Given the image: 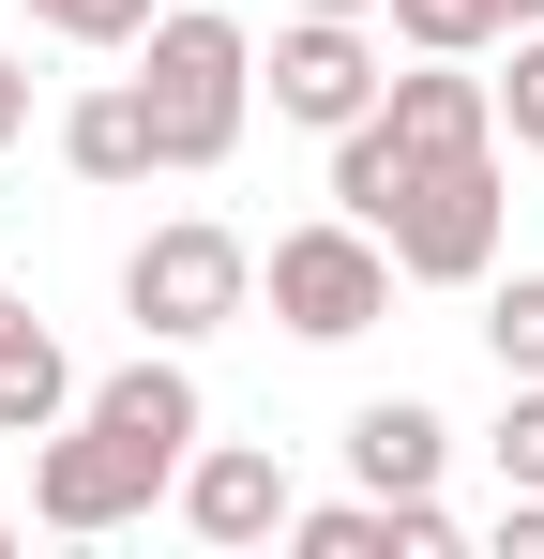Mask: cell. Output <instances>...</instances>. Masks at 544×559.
I'll return each instance as SVG.
<instances>
[{
	"label": "cell",
	"mask_w": 544,
	"mask_h": 559,
	"mask_svg": "<svg viewBox=\"0 0 544 559\" xmlns=\"http://www.w3.org/2000/svg\"><path fill=\"white\" fill-rule=\"evenodd\" d=\"M197 439H212V393H197V364L137 333V364H121V378H91L76 408L31 439V514H46L61 545H106V530H137V514L181 484V454H197Z\"/></svg>",
	"instance_id": "6da1fadb"
},
{
	"label": "cell",
	"mask_w": 544,
	"mask_h": 559,
	"mask_svg": "<svg viewBox=\"0 0 544 559\" xmlns=\"http://www.w3.org/2000/svg\"><path fill=\"white\" fill-rule=\"evenodd\" d=\"M121 61H137V106H152L167 182H212V167L243 152V121H258V31L212 15V0H167Z\"/></svg>",
	"instance_id": "7a4b0ae2"
},
{
	"label": "cell",
	"mask_w": 544,
	"mask_h": 559,
	"mask_svg": "<svg viewBox=\"0 0 544 559\" xmlns=\"http://www.w3.org/2000/svg\"><path fill=\"white\" fill-rule=\"evenodd\" d=\"M258 302L287 348H363L378 318H393V242L363 227V212H318V227H272L258 258Z\"/></svg>",
	"instance_id": "3957f363"
},
{
	"label": "cell",
	"mask_w": 544,
	"mask_h": 559,
	"mask_svg": "<svg viewBox=\"0 0 544 559\" xmlns=\"http://www.w3.org/2000/svg\"><path fill=\"white\" fill-rule=\"evenodd\" d=\"M243 302H258V242L212 227V212H167V227L121 258V318H137L152 348H212Z\"/></svg>",
	"instance_id": "277c9868"
},
{
	"label": "cell",
	"mask_w": 544,
	"mask_h": 559,
	"mask_svg": "<svg viewBox=\"0 0 544 559\" xmlns=\"http://www.w3.org/2000/svg\"><path fill=\"white\" fill-rule=\"evenodd\" d=\"M499 227H515V182H499V136L484 152H453V167H424V182L393 197V287H484L499 273Z\"/></svg>",
	"instance_id": "5b68a950"
},
{
	"label": "cell",
	"mask_w": 544,
	"mask_h": 559,
	"mask_svg": "<svg viewBox=\"0 0 544 559\" xmlns=\"http://www.w3.org/2000/svg\"><path fill=\"white\" fill-rule=\"evenodd\" d=\"M258 92H272V121H303V136H348L363 106H378V31H363V15H287L258 46Z\"/></svg>",
	"instance_id": "8992f818"
},
{
	"label": "cell",
	"mask_w": 544,
	"mask_h": 559,
	"mask_svg": "<svg viewBox=\"0 0 544 559\" xmlns=\"http://www.w3.org/2000/svg\"><path fill=\"white\" fill-rule=\"evenodd\" d=\"M167 514H181L212 559H258V545H287L303 484H287V454H258V439H197V454H181V484H167Z\"/></svg>",
	"instance_id": "52a82bcc"
},
{
	"label": "cell",
	"mask_w": 544,
	"mask_h": 559,
	"mask_svg": "<svg viewBox=\"0 0 544 559\" xmlns=\"http://www.w3.org/2000/svg\"><path fill=\"white\" fill-rule=\"evenodd\" d=\"M287 545H303V559H453L469 530H453L439 499H378V484H363V499H303Z\"/></svg>",
	"instance_id": "ba28073f"
},
{
	"label": "cell",
	"mask_w": 544,
	"mask_h": 559,
	"mask_svg": "<svg viewBox=\"0 0 544 559\" xmlns=\"http://www.w3.org/2000/svg\"><path fill=\"white\" fill-rule=\"evenodd\" d=\"M453 468V424L424 408V393H363L348 408V484H378V499H439Z\"/></svg>",
	"instance_id": "9c48e42d"
},
{
	"label": "cell",
	"mask_w": 544,
	"mask_h": 559,
	"mask_svg": "<svg viewBox=\"0 0 544 559\" xmlns=\"http://www.w3.org/2000/svg\"><path fill=\"white\" fill-rule=\"evenodd\" d=\"M76 393H91V378H76V348L31 318V287H0V439H46Z\"/></svg>",
	"instance_id": "30bf717a"
},
{
	"label": "cell",
	"mask_w": 544,
	"mask_h": 559,
	"mask_svg": "<svg viewBox=\"0 0 544 559\" xmlns=\"http://www.w3.org/2000/svg\"><path fill=\"white\" fill-rule=\"evenodd\" d=\"M61 167H76V182H167V152H152V106H137V76H91V92L61 106Z\"/></svg>",
	"instance_id": "8fae6325"
},
{
	"label": "cell",
	"mask_w": 544,
	"mask_h": 559,
	"mask_svg": "<svg viewBox=\"0 0 544 559\" xmlns=\"http://www.w3.org/2000/svg\"><path fill=\"white\" fill-rule=\"evenodd\" d=\"M409 61H499L515 46V0H378Z\"/></svg>",
	"instance_id": "7c38bea8"
},
{
	"label": "cell",
	"mask_w": 544,
	"mask_h": 559,
	"mask_svg": "<svg viewBox=\"0 0 544 559\" xmlns=\"http://www.w3.org/2000/svg\"><path fill=\"white\" fill-rule=\"evenodd\" d=\"M484 348L499 378H544V273H484Z\"/></svg>",
	"instance_id": "4fadbf2b"
},
{
	"label": "cell",
	"mask_w": 544,
	"mask_h": 559,
	"mask_svg": "<svg viewBox=\"0 0 544 559\" xmlns=\"http://www.w3.org/2000/svg\"><path fill=\"white\" fill-rule=\"evenodd\" d=\"M152 15H167V0H31V31H61V46H106V61H121Z\"/></svg>",
	"instance_id": "5bb4252c"
},
{
	"label": "cell",
	"mask_w": 544,
	"mask_h": 559,
	"mask_svg": "<svg viewBox=\"0 0 544 559\" xmlns=\"http://www.w3.org/2000/svg\"><path fill=\"white\" fill-rule=\"evenodd\" d=\"M499 484H544V378H499V424H484Z\"/></svg>",
	"instance_id": "9a60e30c"
},
{
	"label": "cell",
	"mask_w": 544,
	"mask_h": 559,
	"mask_svg": "<svg viewBox=\"0 0 544 559\" xmlns=\"http://www.w3.org/2000/svg\"><path fill=\"white\" fill-rule=\"evenodd\" d=\"M484 92H499V136H515V152H544V31H515V46H499V76H484Z\"/></svg>",
	"instance_id": "2e32d148"
},
{
	"label": "cell",
	"mask_w": 544,
	"mask_h": 559,
	"mask_svg": "<svg viewBox=\"0 0 544 559\" xmlns=\"http://www.w3.org/2000/svg\"><path fill=\"white\" fill-rule=\"evenodd\" d=\"M15 136H31V61L0 46V152H15Z\"/></svg>",
	"instance_id": "e0dca14e"
},
{
	"label": "cell",
	"mask_w": 544,
	"mask_h": 559,
	"mask_svg": "<svg viewBox=\"0 0 544 559\" xmlns=\"http://www.w3.org/2000/svg\"><path fill=\"white\" fill-rule=\"evenodd\" d=\"M287 15H378V0H287Z\"/></svg>",
	"instance_id": "ac0fdd59"
},
{
	"label": "cell",
	"mask_w": 544,
	"mask_h": 559,
	"mask_svg": "<svg viewBox=\"0 0 544 559\" xmlns=\"http://www.w3.org/2000/svg\"><path fill=\"white\" fill-rule=\"evenodd\" d=\"M515 31H544V0H515Z\"/></svg>",
	"instance_id": "d6986e66"
}]
</instances>
